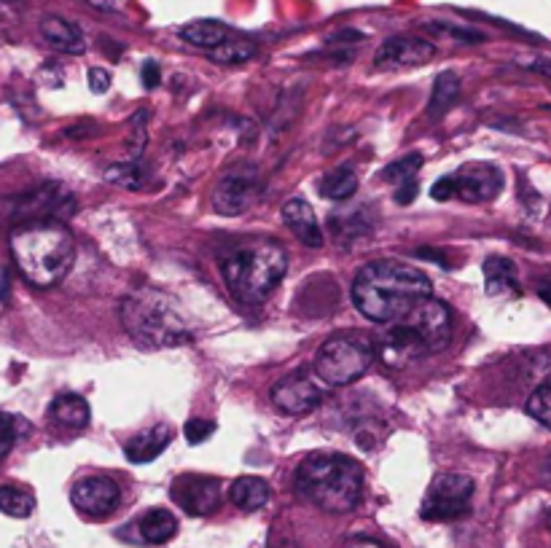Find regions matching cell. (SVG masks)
I'll list each match as a JSON object with an SVG mask.
<instances>
[{
  "mask_svg": "<svg viewBox=\"0 0 551 548\" xmlns=\"http://www.w3.org/2000/svg\"><path fill=\"white\" fill-rule=\"evenodd\" d=\"M484 285H487V293L490 296H519L522 288H519V274L517 264L511 258L492 256L484 261Z\"/></svg>",
  "mask_w": 551,
  "mask_h": 548,
  "instance_id": "17",
  "label": "cell"
},
{
  "mask_svg": "<svg viewBox=\"0 0 551 548\" xmlns=\"http://www.w3.org/2000/svg\"><path fill=\"white\" fill-rule=\"evenodd\" d=\"M261 191H264V180L259 170L250 164H240L218 180L213 191V207L221 215H242L259 202Z\"/></svg>",
  "mask_w": 551,
  "mask_h": 548,
  "instance_id": "10",
  "label": "cell"
},
{
  "mask_svg": "<svg viewBox=\"0 0 551 548\" xmlns=\"http://www.w3.org/2000/svg\"><path fill=\"white\" fill-rule=\"evenodd\" d=\"M159 81H162V70H159V65H156L154 60H146V65H143V86H146V89H156Z\"/></svg>",
  "mask_w": 551,
  "mask_h": 548,
  "instance_id": "36",
  "label": "cell"
},
{
  "mask_svg": "<svg viewBox=\"0 0 551 548\" xmlns=\"http://www.w3.org/2000/svg\"><path fill=\"white\" fill-rule=\"evenodd\" d=\"M175 532H178V519L167 508H151L140 519V538L151 546H162L167 540H173Z\"/></svg>",
  "mask_w": 551,
  "mask_h": 548,
  "instance_id": "22",
  "label": "cell"
},
{
  "mask_svg": "<svg viewBox=\"0 0 551 548\" xmlns=\"http://www.w3.org/2000/svg\"><path fill=\"white\" fill-rule=\"evenodd\" d=\"M283 221L296 234V240L304 242L307 248H320L323 245V229H320L318 215H315L307 199H288L283 205Z\"/></svg>",
  "mask_w": 551,
  "mask_h": 548,
  "instance_id": "15",
  "label": "cell"
},
{
  "mask_svg": "<svg viewBox=\"0 0 551 548\" xmlns=\"http://www.w3.org/2000/svg\"><path fill=\"white\" fill-rule=\"evenodd\" d=\"M436 57V46L417 35H393L374 54V65L382 70H406L425 65Z\"/></svg>",
  "mask_w": 551,
  "mask_h": 548,
  "instance_id": "14",
  "label": "cell"
},
{
  "mask_svg": "<svg viewBox=\"0 0 551 548\" xmlns=\"http://www.w3.org/2000/svg\"><path fill=\"white\" fill-rule=\"evenodd\" d=\"M27 433H30V425L22 417L9 414V411H0V460L9 457L19 438L27 436Z\"/></svg>",
  "mask_w": 551,
  "mask_h": 548,
  "instance_id": "27",
  "label": "cell"
},
{
  "mask_svg": "<svg viewBox=\"0 0 551 548\" xmlns=\"http://www.w3.org/2000/svg\"><path fill=\"white\" fill-rule=\"evenodd\" d=\"M347 548H393V546H388V543H382V540H374V538H353L350 543H347Z\"/></svg>",
  "mask_w": 551,
  "mask_h": 548,
  "instance_id": "37",
  "label": "cell"
},
{
  "mask_svg": "<svg viewBox=\"0 0 551 548\" xmlns=\"http://www.w3.org/2000/svg\"><path fill=\"white\" fill-rule=\"evenodd\" d=\"M527 414L551 430V379L535 387L533 395L527 398Z\"/></svg>",
  "mask_w": 551,
  "mask_h": 548,
  "instance_id": "29",
  "label": "cell"
},
{
  "mask_svg": "<svg viewBox=\"0 0 551 548\" xmlns=\"http://www.w3.org/2000/svg\"><path fill=\"white\" fill-rule=\"evenodd\" d=\"M89 3H92L95 9H105V11L116 9V0H89Z\"/></svg>",
  "mask_w": 551,
  "mask_h": 548,
  "instance_id": "38",
  "label": "cell"
},
{
  "mask_svg": "<svg viewBox=\"0 0 551 548\" xmlns=\"http://www.w3.org/2000/svg\"><path fill=\"white\" fill-rule=\"evenodd\" d=\"M503 189V172L495 164L474 162L463 164L460 170L439 178L433 183L431 197L436 202H447V199L457 197L471 205H482V202H492Z\"/></svg>",
  "mask_w": 551,
  "mask_h": 548,
  "instance_id": "8",
  "label": "cell"
},
{
  "mask_svg": "<svg viewBox=\"0 0 551 548\" xmlns=\"http://www.w3.org/2000/svg\"><path fill=\"white\" fill-rule=\"evenodd\" d=\"M170 495L191 516H207L218 511V506H221V484L213 476L183 473V476L173 481Z\"/></svg>",
  "mask_w": 551,
  "mask_h": 548,
  "instance_id": "12",
  "label": "cell"
},
{
  "mask_svg": "<svg viewBox=\"0 0 551 548\" xmlns=\"http://www.w3.org/2000/svg\"><path fill=\"white\" fill-rule=\"evenodd\" d=\"M105 178L111 180V183H119V186H124V189L130 191H138L140 183H143V175L138 172V167H132V164H113L111 170L105 172Z\"/></svg>",
  "mask_w": 551,
  "mask_h": 548,
  "instance_id": "30",
  "label": "cell"
},
{
  "mask_svg": "<svg viewBox=\"0 0 551 548\" xmlns=\"http://www.w3.org/2000/svg\"><path fill=\"white\" fill-rule=\"evenodd\" d=\"M229 500L240 511H259V508L267 506L269 484L259 476H240L229 489Z\"/></svg>",
  "mask_w": 551,
  "mask_h": 548,
  "instance_id": "20",
  "label": "cell"
},
{
  "mask_svg": "<svg viewBox=\"0 0 551 548\" xmlns=\"http://www.w3.org/2000/svg\"><path fill=\"white\" fill-rule=\"evenodd\" d=\"M213 430H216V425L207 420H189L186 422V428H183V436H186V441L194 446L205 444L207 438L213 436Z\"/></svg>",
  "mask_w": 551,
  "mask_h": 548,
  "instance_id": "32",
  "label": "cell"
},
{
  "mask_svg": "<svg viewBox=\"0 0 551 548\" xmlns=\"http://www.w3.org/2000/svg\"><path fill=\"white\" fill-rule=\"evenodd\" d=\"M11 256L27 283L54 288L76 261V240L62 221H27L11 232Z\"/></svg>",
  "mask_w": 551,
  "mask_h": 548,
  "instance_id": "3",
  "label": "cell"
},
{
  "mask_svg": "<svg viewBox=\"0 0 551 548\" xmlns=\"http://www.w3.org/2000/svg\"><path fill=\"white\" fill-rule=\"evenodd\" d=\"M549 527H551V514H549Z\"/></svg>",
  "mask_w": 551,
  "mask_h": 548,
  "instance_id": "40",
  "label": "cell"
},
{
  "mask_svg": "<svg viewBox=\"0 0 551 548\" xmlns=\"http://www.w3.org/2000/svg\"><path fill=\"white\" fill-rule=\"evenodd\" d=\"M173 441V430H170V425H154V428L143 430V433H138L135 438H130L127 441V446H124V454H127V460H130L132 465H146V463H154L156 457L167 449V444Z\"/></svg>",
  "mask_w": 551,
  "mask_h": 548,
  "instance_id": "16",
  "label": "cell"
},
{
  "mask_svg": "<svg viewBox=\"0 0 551 548\" xmlns=\"http://www.w3.org/2000/svg\"><path fill=\"white\" fill-rule=\"evenodd\" d=\"M296 492L328 514H347L361 503L363 468L347 454L315 452L296 468Z\"/></svg>",
  "mask_w": 551,
  "mask_h": 548,
  "instance_id": "4",
  "label": "cell"
},
{
  "mask_svg": "<svg viewBox=\"0 0 551 548\" xmlns=\"http://www.w3.org/2000/svg\"><path fill=\"white\" fill-rule=\"evenodd\" d=\"M143 119H146V113L140 111L135 113V119H132V137H130V146H132V156L140 154V148L146 146V129H143Z\"/></svg>",
  "mask_w": 551,
  "mask_h": 548,
  "instance_id": "33",
  "label": "cell"
},
{
  "mask_svg": "<svg viewBox=\"0 0 551 548\" xmlns=\"http://www.w3.org/2000/svg\"><path fill=\"white\" fill-rule=\"evenodd\" d=\"M121 323L135 344L146 350L181 347L191 342V328L164 293L143 288L121 301Z\"/></svg>",
  "mask_w": 551,
  "mask_h": 548,
  "instance_id": "6",
  "label": "cell"
},
{
  "mask_svg": "<svg viewBox=\"0 0 551 548\" xmlns=\"http://www.w3.org/2000/svg\"><path fill=\"white\" fill-rule=\"evenodd\" d=\"M49 417H52L57 425H62V428L84 430L89 425L92 411H89V403L84 395L65 393L54 398L52 406H49Z\"/></svg>",
  "mask_w": 551,
  "mask_h": 548,
  "instance_id": "19",
  "label": "cell"
},
{
  "mask_svg": "<svg viewBox=\"0 0 551 548\" xmlns=\"http://www.w3.org/2000/svg\"><path fill=\"white\" fill-rule=\"evenodd\" d=\"M277 548H296V546H293V543H280Z\"/></svg>",
  "mask_w": 551,
  "mask_h": 548,
  "instance_id": "39",
  "label": "cell"
},
{
  "mask_svg": "<svg viewBox=\"0 0 551 548\" xmlns=\"http://www.w3.org/2000/svg\"><path fill=\"white\" fill-rule=\"evenodd\" d=\"M275 409H280L288 417H304L310 414L312 409H318L320 401H323V387L315 379V374H304V371H296V374H288L272 387L269 393Z\"/></svg>",
  "mask_w": 551,
  "mask_h": 548,
  "instance_id": "11",
  "label": "cell"
},
{
  "mask_svg": "<svg viewBox=\"0 0 551 548\" xmlns=\"http://www.w3.org/2000/svg\"><path fill=\"white\" fill-rule=\"evenodd\" d=\"M457 97H460V78H457V73H452V70L441 73V76L436 78V84H433L428 108H425L428 119H441V116L457 103Z\"/></svg>",
  "mask_w": 551,
  "mask_h": 548,
  "instance_id": "24",
  "label": "cell"
},
{
  "mask_svg": "<svg viewBox=\"0 0 551 548\" xmlns=\"http://www.w3.org/2000/svg\"><path fill=\"white\" fill-rule=\"evenodd\" d=\"M428 30L452 35L455 41H463V43H482L484 41V33H476V30H471V27H455V25H439V22H431V25H428Z\"/></svg>",
  "mask_w": 551,
  "mask_h": 548,
  "instance_id": "31",
  "label": "cell"
},
{
  "mask_svg": "<svg viewBox=\"0 0 551 548\" xmlns=\"http://www.w3.org/2000/svg\"><path fill=\"white\" fill-rule=\"evenodd\" d=\"M414 197H417V180H406V183H398L396 202L398 205H412Z\"/></svg>",
  "mask_w": 551,
  "mask_h": 548,
  "instance_id": "35",
  "label": "cell"
},
{
  "mask_svg": "<svg viewBox=\"0 0 551 548\" xmlns=\"http://www.w3.org/2000/svg\"><path fill=\"white\" fill-rule=\"evenodd\" d=\"M181 38L191 46H199V49H216L229 38V27L224 22H216V19H197V22H189V25L181 27Z\"/></svg>",
  "mask_w": 551,
  "mask_h": 548,
  "instance_id": "21",
  "label": "cell"
},
{
  "mask_svg": "<svg viewBox=\"0 0 551 548\" xmlns=\"http://www.w3.org/2000/svg\"><path fill=\"white\" fill-rule=\"evenodd\" d=\"M89 89L95 95H105L111 89V73L105 68H92L89 70Z\"/></svg>",
  "mask_w": 551,
  "mask_h": 548,
  "instance_id": "34",
  "label": "cell"
},
{
  "mask_svg": "<svg viewBox=\"0 0 551 548\" xmlns=\"http://www.w3.org/2000/svg\"><path fill=\"white\" fill-rule=\"evenodd\" d=\"M121 500L119 484L111 476H87L76 481V487L70 489V503L76 506L78 514L103 519L116 511Z\"/></svg>",
  "mask_w": 551,
  "mask_h": 548,
  "instance_id": "13",
  "label": "cell"
},
{
  "mask_svg": "<svg viewBox=\"0 0 551 548\" xmlns=\"http://www.w3.org/2000/svg\"><path fill=\"white\" fill-rule=\"evenodd\" d=\"M288 272V253L280 242L259 240L229 250L221 258V277L234 299L242 304H261L283 283Z\"/></svg>",
  "mask_w": 551,
  "mask_h": 548,
  "instance_id": "5",
  "label": "cell"
},
{
  "mask_svg": "<svg viewBox=\"0 0 551 548\" xmlns=\"http://www.w3.org/2000/svg\"><path fill=\"white\" fill-rule=\"evenodd\" d=\"M422 167V154H406L404 159H396L390 162L385 170L379 172V178L388 180V183H406V180L417 178V172Z\"/></svg>",
  "mask_w": 551,
  "mask_h": 548,
  "instance_id": "28",
  "label": "cell"
},
{
  "mask_svg": "<svg viewBox=\"0 0 551 548\" xmlns=\"http://www.w3.org/2000/svg\"><path fill=\"white\" fill-rule=\"evenodd\" d=\"M377 358L374 339L363 334H339L323 342L315 355L312 374L320 385L345 387L355 379H361Z\"/></svg>",
  "mask_w": 551,
  "mask_h": 548,
  "instance_id": "7",
  "label": "cell"
},
{
  "mask_svg": "<svg viewBox=\"0 0 551 548\" xmlns=\"http://www.w3.org/2000/svg\"><path fill=\"white\" fill-rule=\"evenodd\" d=\"M433 283L412 264L382 258L371 261L355 274L353 304L371 323H393L412 312L420 301L431 299Z\"/></svg>",
  "mask_w": 551,
  "mask_h": 548,
  "instance_id": "1",
  "label": "cell"
},
{
  "mask_svg": "<svg viewBox=\"0 0 551 548\" xmlns=\"http://www.w3.org/2000/svg\"><path fill=\"white\" fill-rule=\"evenodd\" d=\"M474 479L465 473H439L422 500L420 516L425 522H452L471 511Z\"/></svg>",
  "mask_w": 551,
  "mask_h": 548,
  "instance_id": "9",
  "label": "cell"
},
{
  "mask_svg": "<svg viewBox=\"0 0 551 548\" xmlns=\"http://www.w3.org/2000/svg\"><path fill=\"white\" fill-rule=\"evenodd\" d=\"M0 511L14 519H27L35 511V497L22 487L3 484L0 487Z\"/></svg>",
  "mask_w": 551,
  "mask_h": 548,
  "instance_id": "25",
  "label": "cell"
},
{
  "mask_svg": "<svg viewBox=\"0 0 551 548\" xmlns=\"http://www.w3.org/2000/svg\"><path fill=\"white\" fill-rule=\"evenodd\" d=\"M41 35L52 49L62 54H84V49H87L81 30L62 17H46L41 22Z\"/></svg>",
  "mask_w": 551,
  "mask_h": 548,
  "instance_id": "18",
  "label": "cell"
},
{
  "mask_svg": "<svg viewBox=\"0 0 551 548\" xmlns=\"http://www.w3.org/2000/svg\"><path fill=\"white\" fill-rule=\"evenodd\" d=\"M546 111H549V113H551V108H546Z\"/></svg>",
  "mask_w": 551,
  "mask_h": 548,
  "instance_id": "41",
  "label": "cell"
},
{
  "mask_svg": "<svg viewBox=\"0 0 551 548\" xmlns=\"http://www.w3.org/2000/svg\"><path fill=\"white\" fill-rule=\"evenodd\" d=\"M256 54V43L248 38H226L221 46L210 49V60L221 62V65H240L248 62Z\"/></svg>",
  "mask_w": 551,
  "mask_h": 548,
  "instance_id": "26",
  "label": "cell"
},
{
  "mask_svg": "<svg viewBox=\"0 0 551 548\" xmlns=\"http://www.w3.org/2000/svg\"><path fill=\"white\" fill-rule=\"evenodd\" d=\"M385 326L388 328L377 336L374 350L388 369H404L414 360L441 352L452 339V315L439 299L420 301L412 312Z\"/></svg>",
  "mask_w": 551,
  "mask_h": 548,
  "instance_id": "2",
  "label": "cell"
},
{
  "mask_svg": "<svg viewBox=\"0 0 551 548\" xmlns=\"http://www.w3.org/2000/svg\"><path fill=\"white\" fill-rule=\"evenodd\" d=\"M320 197L331 199V202H345L358 191V175L353 167H336V170L326 172L318 183Z\"/></svg>",
  "mask_w": 551,
  "mask_h": 548,
  "instance_id": "23",
  "label": "cell"
}]
</instances>
